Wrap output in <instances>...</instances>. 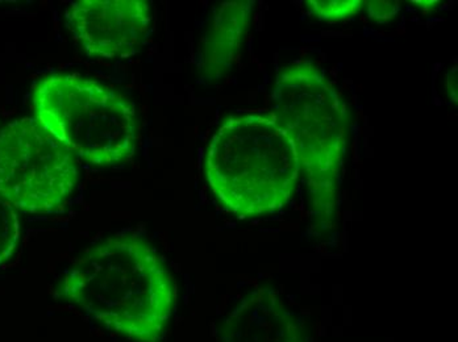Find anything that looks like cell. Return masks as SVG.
<instances>
[{
    "label": "cell",
    "mask_w": 458,
    "mask_h": 342,
    "mask_svg": "<svg viewBox=\"0 0 458 342\" xmlns=\"http://www.w3.org/2000/svg\"><path fill=\"white\" fill-rule=\"evenodd\" d=\"M21 240V219L18 211L0 196V265L15 252Z\"/></svg>",
    "instance_id": "9c48e42d"
},
{
    "label": "cell",
    "mask_w": 458,
    "mask_h": 342,
    "mask_svg": "<svg viewBox=\"0 0 458 342\" xmlns=\"http://www.w3.org/2000/svg\"><path fill=\"white\" fill-rule=\"evenodd\" d=\"M299 177L297 150L272 113L231 116L207 149L209 188L242 219L284 208L297 191Z\"/></svg>",
    "instance_id": "7a4b0ae2"
},
{
    "label": "cell",
    "mask_w": 458,
    "mask_h": 342,
    "mask_svg": "<svg viewBox=\"0 0 458 342\" xmlns=\"http://www.w3.org/2000/svg\"><path fill=\"white\" fill-rule=\"evenodd\" d=\"M413 4H415L416 7H421V5H423V11L426 7L428 8L427 11H432L438 7L440 2H432V0H428V2H413Z\"/></svg>",
    "instance_id": "7c38bea8"
},
{
    "label": "cell",
    "mask_w": 458,
    "mask_h": 342,
    "mask_svg": "<svg viewBox=\"0 0 458 342\" xmlns=\"http://www.w3.org/2000/svg\"><path fill=\"white\" fill-rule=\"evenodd\" d=\"M60 296L89 318L136 342H158L172 318L175 285L152 245L114 236L64 275Z\"/></svg>",
    "instance_id": "6da1fadb"
},
{
    "label": "cell",
    "mask_w": 458,
    "mask_h": 342,
    "mask_svg": "<svg viewBox=\"0 0 458 342\" xmlns=\"http://www.w3.org/2000/svg\"><path fill=\"white\" fill-rule=\"evenodd\" d=\"M66 21L89 55L128 58L147 38L152 7L145 0H77L70 3Z\"/></svg>",
    "instance_id": "8992f818"
},
{
    "label": "cell",
    "mask_w": 458,
    "mask_h": 342,
    "mask_svg": "<svg viewBox=\"0 0 458 342\" xmlns=\"http://www.w3.org/2000/svg\"><path fill=\"white\" fill-rule=\"evenodd\" d=\"M365 8L368 10L369 18L373 19L377 23H387L391 19L395 18L396 13L401 10V3L371 0V2H365Z\"/></svg>",
    "instance_id": "8fae6325"
},
{
    "label": "cell",
    "mask_w": 458,
    "mask_h": 342,
    "mask_svg": "<svg viewBox=\"0 0 458 342\" xmlns=\"http://www.w3.org/2000/svg\"><path fill=\"white\" fill-rule=\"evenodd\" d=\"M273 115L297 150L318 215L334 218L348 136V111L336 88L314 63L284 66L272 94Z\"/></svg>",
    "instance_id": "3957f363"
},
{
    "label": "cell",
    "mask_w": 458,
    "mask_h": 342,
    "mask_svg": "<svg viewBox=\"0 0 458 342\" xmlns=\"http://www.w3.org/2000/svg\"><path fill=\"white\" fill-rule=\"evenodd\" d=\"M306 4L312 15L331 23L354 18L365 8L362 0H310Z\"/></svg>",
    "instance_id": "30bf717a"
},
{
    "label": "cell",
    "mask_w": 458,
    "mask_h": 342,
    "mask_svg": "<svg viewBox=\"0 0 458 342\" xmlns=\"http://www.w3.org/2000/svg\"><path fill=\"white\" fill-rule=\"evenodd\" d=\"M77 160L35 118L0 129V196L25 213H49L78 183Z\"/></svg>",
    "instance_id": "5b68a950"
},
{
    "label": "cell",
    "mask_w": 458,
    "mask_h": 342,
    "mask_svg": "<svg viewBox=\"0 0 458 342\" xmlns=\"http://www.w3.org/2000/svg\"><path fill=\"white\" fill-rule=\"evenodd\" d=\"M32 104L38 124L75 160L106 168L135 153V105L105 83L78 74L47 75L33 86Z\"/></svg>",
    "instance_id": "277c9868"
},
{
    "label": "cell",
    "mask_w": 458,
    "mask_h": 342,
    "mask_svg": "<svg viewBox=\"0 0 458 342\" xmlns=\"http://www.w3.org/2000/svg\"><path fill=\"white\" fill-rule=\"evenodd\" d=\"M222 338L223 342H306L295 316L265 288L245 297L228 316Z\"/></svg>",
    "instance_id": "52a82bcc"
},
{
    "label": "cell",
    "mask_w": 458,
    "mask_h": 342,
    "mask_svg": "<svg viewBox=\"0 0 458 342\" xmlns=\"http://www.w3.org/2000/svg\"><path fill=\"white\" fill-rule=\"evenodd\" d=\"M254 2H225L220 4L207 28L200 48L199 73L212 82L231 71L250 24Z\"/></svg>",
    "instance_id": "ba28073f"
}]
</instances>
